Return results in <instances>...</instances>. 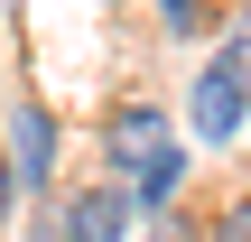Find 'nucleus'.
I'll use <instances>...</instances> for the list:
<instances>
[{
    "label": "nucleus",
    "mask_w": 251,
    "mask_h": 242,
    "mask_svg": "<svg viewBox=\"0 0 251 242\" xmlns=\"http://www.w3.org/2000/svg\"><path fill=\"white\" fill-rule=\"evenodd\" d=\"M9 159H19V187H47L56 131H47V112H37V103H19V112H9Z\"/></svg>",
    "instance_id": "obj_4"
},
{
    "label": "nucleus",
    "mask_w": 251,
    "mask_h": 242,
    "mask_svg": "<svg viewBox=\"0 0 251 242\" xmlns=\"http://www.w3.org/2000/svg\"><path fill=\"white\" fill-rule=\"evenodd\" d=\"M158 149H168V121H158L149 103H140V112H121V121H112V140H102V159H112V168H130V177H140V159H158Z\"/></svg>",
    "instance_id": "obj_3"
},
{
    "label": "nucleus",
    "mask_w": 251,
    "mask_h": 242,
    "mask_svg": "<svg viewBox=\"0 0 251 242\" xmlns=\"http://www.w3.org/2000/svg\"><path fill=\"white\" fill-rule=\"evenodd\" d=\"M9 205H19V159H0V224H9Z\"/></svg>",
    "instance_id": "obj_7"
},
{
    "label": "nucleus",
    "mask_w": 251,
    "mask_h": 242,
    "mask_svg": "<svg viewBox=\"0 0 251 242\" xmlns=\"http://www.w3.org/2000/svg\"><path fill=\"white\" fill-rule=\"evenodd\" d=\"M130 215H140V196H121V187H84L75 215H65V242H121Z\"/></svg>",
    "instance_id": "obj_2"
},
{
    "label": "nucleus",
    "mask_w": 251,
    "mask_h": 242,
    "mask_svg": "<svg viewBox=\"0 0 251 242\" xmlns=\"http://www.w3.org/2000/svg\"><path fill=\"white\" fill-rule=\"evenodd\" d=\"M177 177H186V159H177V149H158V159H140V215H158V205L177 196Z\"/></svg>",
    "instance_id": "obj_5"
},
{
    "label": "nucleus",
    "mask_w": 251,
    "mask_h": 242,
    "mask_svg": "<svg viewBox=\"0 0 251 242\" xmlns=\"http://www.w3.org/2000/svg\"><path fill=\"white\" fill-rule=\"evenodd\" d=\"M214 242H251V205H233V215L214 224Z\"/></svg>",
    "instance_id": "obj_6"
},
{
    "label": "nucleus",
    "mask_w": 251,
    "mask_h": 242,
    "mask_svg": "<svg viewBox=\"0 0 251 242\" xmlns=\"http://www.w3.org/2000/svg\"><path fill=\"white\" fill-rule=\"evenodd\" d=\"M158 9H168V28H177V37L196 28V0H158Z\"/></svg>",
    "instance_id": "obj_8"
},
{
    "label": "nucleus",
    "mask_w": 251,
    "mask_h": 242,
    "mask_svg": "<svg viewBox=\"0 0 251 242\" xmlns=\"http://www.w3.org/2000/svg\"><path fill=\"white\" fill-rule=\"evenodd\" d=\"M242 112H251V47L233 37V47L196 75V131H205V140H233Z\"/></svg>",
    "instance_id": "obj_1"
}]
</instances>
